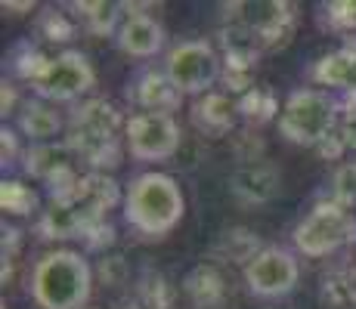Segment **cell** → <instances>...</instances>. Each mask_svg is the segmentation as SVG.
<instances>
[{"label": "cell", "instance_id": "6da1fadb", "mask_svg": "<svg viewBox=\"0 0 356 309\" xmlns=\"http://www.w3.org/2000/svg\"><path fill=\"white\" fill-rule=\"evenodd\" d=\"M124 219L143 238H164L174 232L186 210L180 185L168 174H140L124 192Z\"/></svg>", "mask_w": 356, "mask_h": 309}, {"label": "cell", "instance_id": "7a4b0ae2", "mask_svg": "<svg viewBox=\"0 0 356 309\" xmlns=\"http://www.w3.org/2000/svg\"><path fill=\"white\" fill-rule=\"evenodd\" d=\"M90 263L74 251H50L34 263L31 297L40 309H81L90 300Z\"/></svg>", "mask_w": 356, "mask_h": 309}, {"label": "cell", "instance_id": "3957f363", "mask_svg": "<svg viewBox=\"0 0 356 309\" xmlns=\"http://www.w3.org/2000/svg\"><path fill=\"white\" fill-rule=\"evenodd\" d=\"M338 112H344L338 99L323 90H294L279 112V133L294 146L316 149L338 130Z\"/></svg>", "mask_w": 356, "mask_h": 309}, {"label": "cell", "instance_id": "277c9868", "mask_svg": "<svg viewBox=\"0 0 356 309\" xmlns=\"http://www.w3.org/2000/svg\"><path fill=\"white\" fill-rule=\"evenodd\" d=\"M356 242V214L338 201H319L294 229V247L304 257L319 260Z\"/></svg>", "mask_w": 356, "mask_h": 309}, {"label": "cell", "instance_id": "5b68a950", "mask_svg": "<svg viewBox=\"0 0 356 309\" xmlns=\"http://www.w3.org/2000/svg\"><path fill=\"white\" fill-rule=\"evenodd\" d=\"M164 74L183 96H204L223 78V59L208 40H183L168 53Z\"/></svg>", "mask_w": 356, "mask_h": 309}, {"label": "cell", "instance_id": "8992f818", "mask_svg": "<svg viewBox=\"0 0 356 309\" xmlns=\"http://www.w3.org/2000/svg\"><path fill=\"white\" fill-rule=\"evenodd\" d=\"M183 133L174 115L136 112L124 121V149L136 161H168L180 152Z\"/></svg>", "mask_w": 356, "mask_h": 309}, {"label": "cell", "instance_id": "52a82bcc", "mask_svg": "<svg viewBox=\"0 0 356 309\" xmlns=\"http://www.w3.org/2000/svg\"><path fill=\"white\" fill-rule=\"evenodd\" d=\"M93 84H97V72H93L90 59L81 50H65L50 59V65L44 68V74L31 87L38 93V99L72 102L78 96H84Z\"/></svg>", "mask_w": 356, "mask_h": 309}, {"label": "cell", "instance_id": "ba28073f", "mask_svg": "<svg viewBox=\"0 0 356 309\" xmlns=\"http://www.w3.org/2000/svg\"><path fill=\"white\" fill-rule=\"evenodd\" d=\"M300 266L285 247H264L245 266V285L254 297H285L298 287Z\"/></svg>", "mask_w": 356, "mask_h": 309}, {"label": "cell", "instance_id": "9c48e42d", "mask_svg": "<svg viewBox=\"0 0 356 309\" xmlns=\"http://www.w3.org/2000/svg\"><path fill=\"white\" fill-rule=\"evenodd\" d=\"M102 219H106V214H99L81 192H74L72 198L53 201L50 208L44 210V217H40V223H38V232H40V238H50V242L53 238H84Z\"/></svg>", "mask_w": 356, "mask_h": 309}, {"label": "cell", "instance_id": "30bf717a", "mask_svg": "<svg viewBox=\"0 0 356 309\" xmlns=\"http://www.w3.org/2000/svg\"><path fill=\"white\" fill-rule=\"evenodd\" d=\"M124 10H130L124 19H121V28L115 34V40H118L121 53H127V56L134 59H152L161 53L164 47V28L161 22H155L152 16H146V12H136V6H127L121 3Z\"/></svg>", "mask_w": 356, "mask_h": 309}, {"label": "cell", "instance_id": "8fae6325", "mask_svg": "<svg viewBox=\"0 0 356 309\" xmlns=\"http://www.w3.org/2000/svg\"><path fill=\"white\" fill-rule=\"evenodd\" d=\"M279 183H282L279 167L266 158H260V161L238 164V170L229 180V189L245 204H266L279 195Z\"/></svg>", "mask_w": 356, "mask_h": 309}, {"label": "cell", "instance_id": "7c38bea8", "mask_svg": "<svg viewBox=\"0 0 356 309\" xmlns=\"http://www.w3.org/2000/svg\"><path fill=\"white\" fill-rule=\"evenodd\" d=\"M127 99H134L143 112H161L170 115L183 102V93L170 84V78L155 68H143L127 84Z\"/></svg>", "mask_w": 356, "mask_h": 309}, {"label": "cell", "instance_id": "4fadbf2b", "mask_svg": "<svg viewBox=\"0 0 356 309\" xmlns=\"http://www.w3.org/2000/svg\"><path fill=\"white\" fill-rule=\"evenodd\" d=\"M236 115H238V102H232L227 93L217 90L198 96L193 106V124L204 136H227L232 124H236Z\"/></svg>", "mask_w": 356, "mask_h": 309}, {"label": "cell", "instance_id": "5bb4252c", "mask_svg": "<svg viewBox=\"0 0 356 309\" xmlns=\"http://www.w3.org/2000/svg\"><path fill=\"white\" fill-rule=\"evenodd\" d=\"M74 152L68 142H40L25 155V174L38 176V180H53L56 174L72 167Z\"/></svg>", "mask_w": 356, "mask_h": 309}, {"label": "cell", "instance_id": "9a60e30c", "mask_svg": "<svg viewBox=\"0 0 356 309\" xmlns=\"http://www.w3.org/2000/svg\"><path fill=\"white\" fill-rule=\"evenodd\" d=\"M19 130L29 136L31 142H50L53 136L63 130V118H59L56 108H50L44 99H31L22 106L19 112Z\"/></svg>", "mask_w": 356, "mask_h": 309}, {"label": "cell", "instance_id": "2e32d148", "mask_svg": "<svg viewBox=\"0 0 356 309\" xmlns=\"http://www.w3.org/2000/svg\"><path fill=\"white\" fill-rule=\"evenodd\" d=\"M313 81L323 87H341V90L356 84V50L341 47L334 53H325L313 68Z\"/></svg>", "mask_w": 356, "mask_h": 309}, {"label": "cell", "instance_id": "e0dca14e", "mask_svg": "<svg viewBox=\"0 0 356 309\" xmlns=\"http://www.w3.org/2000/svg\"><path fill=\"white\" fill-rule=\"evenodd\" d=\"M72 10L78 12L81 28H87L90 34H118L121 28V3H106V0H84V3H72Z\"/></svg>", "mask_w": 356, "mask_h": 309}, {"label": "cell", "instance_id": "ac0fdd59", "mask_svg": "<svg viewBox=\"0 0 356 309\" xmlns=\"http://www.w3.org/2000/svg\"><path fill=\"white\" fill-rule=\"evenodd\" d=\"M183 291L189 294V300H193L195 306L208 309V306H217L223 300V278L217 276L214 266H195L193 272L186 276L183 281Z\"/></svg>", "mask_w": 356, "mask_h": 309}, {"label": "cell", "instance_id": "d6986e66", "mask_svg": "<svg viewBox=\"0 0 356 309\" xmlns=\"http://www.w3.org/2000/svg\"><path fill=\"white\" fill-rule=\"evenodd\" d=\"M214 251L220 253L223 260H229V263H245V266H248L251 260L264 251V247H260V238L254 235V232L229 229V232H223V235H220V242H217Z\"/></svg>", "mask_w": 356, "mask_h": 309}, {"label": "cell", "instance_id": "ffe728a7", "mask_svg": "<svg viewBox=\"0 0 356 309\" xmlns=\"http://www.w3.org/2000/svg\"><path fill=\"white\" fill-rule=\"evenodd\" d=\"M0 208L13 217H29L38 210V192L19 180H3L0 183Z\"/></svg>", "mask_w": 356, "mask_h": 309}, {"label": "cell", "instance_id": "44dd1931", "mask_svg": "<svg viewBox=\"0 0 356 309\" xmlns=\"http://www.w3.org/2000/svg\"><path fill=\"white\" fill-rule=\"evenodd\" d=\"M279 106H276V96L266 87H251L245 96H238V115L251 124H264L270 118H276Z\"/></svg>", "mask_w": 356, "mask_h": 309}, {"label": "cell", "instance_id": "7402d4cb", "mask_svg": "<svg viewBox=\"0 0 356 309\" xmlns=\"http://www.w3.org/2000/svg\"><path fill=\"white\" fill-rule=\"evenodd\" d=\"M323 300L332 309H356V276L334 272L323 281Z\"/></svg>", "mask_w": 356, "mask_h": 309}, {"label": "cell", "instance_id": "603a6c76", "mask_svg": "<svg viewBox=\"0 0 356 309\" xmlns=\"http://www.w3.org/2000/svg\"><path fill=\"white\" fill-rule=\"evenodd\" d=\"M332 201L344 204V208H353L356 204V161L341 164L332 176Z\"/></svg>", "mask_w": 356, "mask_h": 309}, {"label": "cell", "instance_id": "cb8c5ba5", "mask_svg": "<svg viewBox=\"0 0 356 309\" xmlns=\"http://www.w3.org/2000/svg\"><path fill=\"white\" fill-rule=\"evenodd\" d=\"M40 34L47 40H72L74 37V22L65 16V12H56V10H47L40 16Z\"/></svg>", "mask_w": 356, "mask_h": 309}, {"label": "cell", "instance_id": "d4e9b609", "mask_svg": "<svg viewBox=\"0 0 356 309\" xmlns=\"http://www.w3.org/2000/svg\"><path fill=\"white\" fill-rule=\"evenodd\" d=\"M325 10H328V22H332L334 28L356 31V0H334Z\"/></svg>", "mask_w": 356, "mask_h": 309}, {"label": "cell", "instance_id": "484cf974", "mask_svg": "<svg viewBox=\"0 0 356 309\" xmlns=\"http://www.w3.org/2000/svg\"><path fill=\"white\" fill-rule=\"evenodd\" d=\"M338 133H341V140H344V146L356 152V99L350 102V106H344V112H341Z\"/></svg>", "mask_w": 356, "mask_h": 309}, {"label": "cell", "instance_id": "4316f807", "mask_svg": "<svg viewBox=\"0 0 356 309\" xmlns=\"http://www.w3.org/2000/svg\"><path fill=\"white\" fill-rule=\"evenodd\" d=\"M84 242H87V247H93V251H99L102 244H112L115 242V226L102 219V223H97L90 232H87Z\"/></svg>", "mask_w": 356, "mask_h": 309}, {"label": "cell", "instance_id": "83f0119b", "mask_svg": "<svg viewBox=\"0 0 356 309\" xmlns=\"http://www.w3.org/2000/svg\"><path fill=\"white\" fill-rule=\"evenodd\" d=\"M316 152H319V155H325V158H332V161H334V158H341V155L347 152V146H344V140H341V133H338V130H334V133L328 136V140L319 142V146H316Z\"/></svg>", "mask_w": 356, "mask_h": 309}, {"label": "cell", "instance_id": "f1b7e54d", "mask_svg": "<svg viewBox=\"0 0 356 309\" xmlns=\"http://www.w3.org/2000/svg\"><path fill=\"white\" fill-rule=\"evenodd\" d=\"M16 155H19L16 133H13L10 127H3V130H0V158H3V164H10Z\"/></svg>", "mask_w": 356, "mask_h": 309}, {"label": "cell", "instance_id": "f546056e", "mask_svg": "<svg viewBox=\"0 0 356 309\" xmlns=\"http://www.w3.org/2000/svg\"><path fill=\"white\" fill-rule=\"evenodd\" d=\"M16 238H19V232H16V229H3V247H6V244H16ZM10 263H13V251H10V253H3V269H6Z\"/></svg>", "mask_w": 356, "mask_h": 309}, {"label": "cell", "instance_id": "4dcf8cb0", "mask_svg": "<svg viewBox=\"0 0 356 309\" xmlns=\"http://www.w3.org/2000/svg\"><path fill=\"white\" fill-rule=\"evenodd\" d=\"M0 102H3V115H10L13 108H16V90H13L10 84H3V99Z\"/></svg>", "mask_w": 356, "mask_h": 309}, {"label": "cell", "instance_id": "1f68e13d", "mask_svg": "<svg viewBox=\"0 0 356 309\" xmlns=\"http://www.w3.org/2000/svg\"><path fill=\"white\" fill-rule=\"evenodd\" d=\"M10 10H34V3H13V0H3V12Z\"/></svg>", "mask_w": 356, "mask_h": 309}]
</instances>
